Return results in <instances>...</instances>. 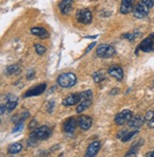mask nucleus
<instances>
[{
  "label": "nucleus",
  "mask_w": 154,
  "mask_h": 157,
  "mask_svg": "<svg viewBox=\"0 0 154 157\" xmlns=\"http://www.w3.org/2000/svg\"><path fill=\"white\" fill-rule=\"evenodd\" d=\"M76 76L72 72L63 73L57 78V83L63 88H70L76 83Z\"/></svg>",
  "instance_id": "f257e3e1"
},
{
  "label": "nucleus",
  "mask_w": 154,
  "mask_h": 157,
  "mask_svg": "<svg viewBox=\"0 0 154 157\" xmlns=\"http://www.w3.org/2000/svg\"><path fill=\"white\" fill-rule=\"evenodd\" d=\"M50 130L49 127L47 126H42V127H39V128H35L34 131L31 133L30 136L31 137H33L37 139V140H45V139L49 138L50 136Z\"/></svg>",
  "instance_id": "f03ea898"
},
{
  "label": "nucleus",
  "mask_w": 154,
  "mask_h": 157,
  "mask_svg": "<svg viewBox=\"0 0 154 157\" xmlns=\"http://www.w3.org/2000/svg\"><path fill=\"white\" fill-rule=\"evenodd\" d=\"M149 10H150V8H148L144 2H142L140 0V2L137 4V6L134 8L133 15H134V17H136V18L143 19V18H145V17H147L148 15Z\"/></svg>",
  "instance_id": "7ed1b4c3"
},
{
  "label": "nucleus",
  "mask_w": 154,
  "mask_h": 157,
  "mask_svg": "<svg viewBox=\"0 0 154 157\" xmlns=\"http://www.w3.org/2000/svg\"><path fill=\"white\" fill-rule=\"evenodd\" d=\"M76 20L78 21L79 23H81V24L89 25L92 21V14H91L90 11L84 9V10H81V11L77 12V13H76Z\"/></svg>",
  "instance_id": "20e7f679"
},
{
  "label": "nucleus",
  "mask_w": 154,
  "mask_h": 157,
  "mask_svg": "<svg viewBox=\"0 0 154 157\" xmlns=\"http://www.w3.org/2000/svg\"><path fill=\"white\" fill-rule=\"evenodd\" d=\"M131 117H132V113L130 110H124L121 113H119V114L116 115L114 120L117 125L122 126L126 123V122L130 120Z\"/></svg>",
  "instance_id": "39448f33"
},
{
  "label": "nucleus",
  "mask_w": 154,
  "mask_h": 157,
  "mask_svg": "<svg viewBox=\"0 0 154 157\" xmlns=\"http://www.w3.org/2000/svg\"><path fill=\"white\" fill-rule=\"evenodd\" d=\"M47 88V84L43 83V84H39L35 87H32L31 89H30L29 91L26 92L23 95V98H29V97H35V96L41 95L43 92H44Z\"/></svg>",
  "instance_id": "423d86ee"
},
{
  "label": "nucleus",
  "mask_w": 154,
  "mask_h": 157,
  "mask_svg": "<svg viewBox=\"0 0 154 157\" xmlns=\"http://www.w3.org/2000/svg\"><path fill=\"white\" fill-rule=\"evenodd\" d=\"M135 0H122L121 6H120V12L122 14H127L134 10Z\"/></svg>",
  "instance_id": "0eeeda50"
},
{
  "label": "nucleus",
  "mask_w": 154,
  "mask_h": 157,
  "mask_svg": "<svg viewBox=\"0 0 154 157\" xmlns=\"http://www.w3.org/2000/svg\"><path fill=\"white\" fill-rule=\"evenodd\" d=\"M108 73L111 77L115 78L118 82L122 81L123 78H124V71H123V69L120 67V66H118V65H112V66H110L108 68Z\"/></svg>",
  "instance_id": "6e6552de"
},
{
  "label": "nucleus",
  "mask_w": 154,
  "mask_h": 157,
  "mask_svg": "<svg viewBox=\"0 0 154 157\" xmlns=\"http://www.w3.org/2000/svg\"><path fill=\"white\" fill-rule=\"evenodd\" d=\"M81 101V96L80 94H72L63 99L62 104L64 106H73L75 104L79 103Z\"/></svg>",
  "instance_id": "1a4fd4ad"
},
{
  "label": "nucleus",
  "mask_w": 154,
  "mask_h": 157,
  "mask_svg": "<svg viewBox=\"0 0 154 157\" xmlns=\"http://www.w3.org/2000/svg\"><path fill=\"white\" fill-rule=\"evenodd\" d=\"M73 0H61L58 5L59 10L63 14H68L72 9Z\"/></svg>",
  "instance_id": "9d476101"
},
{
  "label": "nucleus",
  "mask_w": 154,
  "mask_h": 157,
  "mask_svg": "<svg viewBox=\"0 0 154 157\" xmlns=\"http://www.w3.org/2000/svg\"><path fill=\"white\" fill-rule=\"evenodd\" d=\"M139 48L142 51H144V52H151V51H154V43H153V40L150 37L144 39L141 42V44H140Z\"/></svg>",
  "instance_id": "9b49d317"
},
{
  "label": "nucleus",
  "mask_w": 154,
  "mask_h": 157,
  "mask_svg": "<svg viewBox=\"0 0 154 157\" xmlns=\"http://www.w3.org/2000/svg\"><path fill=\"white\" fill-rule=\"evenodd\" d=\"M145 122V118L141 116H136L131 117L130 120L127 121V125L128 127L133 128V129H140Z\"/></svg>",
  "instance_id": "f8f14e48"
},
{
  "label": "nucleus",
  "mask_w": 154,
  "mask_h": 157,
  "mask_svg": "<svg viewBox=\"0 0 154 157\" xmlns=\"http://www.w3.org/2000/svg\"><path fill=\"white\" fill-rule=\"evenodd\" d=\"M78 125L82 130L87 131L92 125V119L89 116H81L78 118Z\"/></svg>",
  "instance_id": "ddd939ff"
},
{
  "label": "nucleus",
  "mask_w": 154,
  "mask_h": 157,
  "mask_svg": "<svg viewBox=\"0 0 154 157\" xmlns=\"http://www.w3.org/2000/svg\"><path fill=\"white\" fill-rule=\"evenodd\" d=\"M100 150V142L99 141H93L88 147L87 152H86V156L87 157H93L95 156Z\"/></svg>",
  "instance_id": "4468645a"
},
{
  "label": "nucleus",
  "mask_w": 154,
  "mask_h": 157,
  "mask_svg": "<svg viewBox=\"0 0 154 157\" xmlns=\"http://www.w3.org/2000/svg\"><path fill=\"white\" fill-rule=\"evenodd\" d=\"M31 34L35 36H38L39 38L41 39H47L49 38L50 34L49 32L46 30V29L44 28H41V27H34V28H31Z\"/></svg>",
  "instance_id": "2eb2a0df"
},
{
  "label": "nucleus",
  "mask_w": 154,
  "mask_h": 157,
  "mask_svg": "<svg viewBox=\"0 0 154 157\" xmlns=\"http://www.w3.org/2000/svg\"><path fill=\"white\" fill-rule=\"evenodd\" d=\"M77 126V120L74 117H71L68 118L66 122H65V125H64V130L65 132L68 134H72L74 132V130Z\"/></svg>",
  "instance_id": "dca6fc26"
},
{
  "label": "nucleus",
  "mask_w": 154,
  "mask_h": 157,
  "mask_svg": "<svg viewBox=\"0 0 154 157\" xmlns=\"http://www.w3.org/2000/svg\"><path fill=\"white\" fill-rule=\"evenodd\" d=\"M90 105H91V99H89L81 100V103L76 107V113L77 114H80V113H82L83 111L87 110Z\"/></svg>",
  "instance_id": "f3484780"
},
{
  "label": "nucleus",
  "mask_w": 154,
  "mask_h": 157,
  "mask_svg": "<svg viewBox=\"0 0 154 157\" xmlns=\"http://www.w3.org/2000/svg\"><path fill=\"white\" fill-rule=\"evenodd\" d=\"M109 47V45H107V44H102L100 45L97 49H96V54L98 57H101V58H105L106 57V54L108 52V49Z\"/></svg>",
  "instance_id": "a211bd4d"
},
{
  "label": "nucleus",
  "mask_w": 154,
  "mask_h": 157,
  "mask_svg": "<svg viewBox=\"0 0 154 157\" xmlns=\"http://www.w3.org/2000/svg\"><path fill=\"white\" fill-rule=\"evenodd\" d=\"M92 78H93V81L95 83H99L101 82H103L105 80L106 78V73L104 70H99L95 73H93L92 75Z\"/></svg>",
  "instance_id": "6ab92c4d"
},
{
  "label": "nucleus",
  "mask_w": 154,
  "mask_h": 157,
  "mask_svg": "<svg viewBox=\"0 0 154 157\" xmlns=\"http://www.w3.org/2000/svg\"><path fill=\"white\" fill-rule=\"evenodd\" d=\"M22 150V145L20 143H13L12 145H10V147L8 148V152L11 154H16L19 152H21Z\"/></svg>",
  "instance_id": "aec40b11"
},
{
  "label": "nucleus",
  "mask_w": 154,
  "mask_h": 157,
  "mask_svg": "<svg viewBox=\"0 0 154 157\" xmlns=\"http://www.w3.org/2000/svg\"><path fill=\"white\" fill-rule=\"evenodd\" d=\"M21 72L20 66L18 65H9L7 67V73L8 74H18Z\"/></svg>",
  "instance_id": "412c9836"
},
{
  "label": "nucleus",
  "mask_w": 154,
  "mask_h": 157,
  "mask_svg": "<svg viewBox=\"0 0 154 157\" xmlns=\"http://www.w3.org/2000/svg\"><path fill=\"white\" fill-rule=\"evenodd\" d=\"M137 134H138V131H133V132H130V133H127L124 136H123V138L121 139V140L123 141V142H127V141H128V140H130V139L132 138V137H134Z\"/></svg>",
  "instance_id": "4be33fe9"
},
{
  "label": "nucleus",
  "mask_w": 154,
  "mask_h": 157,
  "mask_svg": "<svg viewBox=\"0 0 154 157\" xmlns=\"http://www.w3.org/2000/svg\"><path fill=\"white\" fill-rule=\"evenodd\" d=\"M34 48H35V51L38 55H43L47 50V48L44 46L40 45V44H35V45H34Z\"/></svg>",
  "instance_id": "5701e85b"
},
{
  "label": "nucleus",
  "mask_w": 154,
  "mask_h": 157,
  "mask_svg": "<svg viewBox=\"0 0 154 157\" xmlns=\"http://www.w3.org/2000/svg\"><path fill=\"white\" fill-rule=\"evenodd\" d=\"M81 96V100L83 99H92V91L91 90H87V91H84L82 93H80Z\"/></svg>",
  "instance_id": "b1692460"
},
{
  "label": "nucleus",
  "mask_w": 154,
  "mask_h": 157,
  "mask_svg": "<svg viewBox=\"0 0 154 157\" xmlns=\"http://www.w3.org/2000/svg\"><path fill=\"white\" fill-rule=\"evenodd\" d=\"M6 109L8 112H11L13 109H15V107L17 106V101H11V100H8L7 103L5 104Z\"/></svg>",
  "instance_id": "393cba45"
},
{
  "label": "nucleus",
  "mask_w": 154,
  "mask_h": 157,
  "mask_svg": "<svg viewBox=\"0 0 154 157\" xmlns=\"http://www.w3.org/2000/svg\"><path fill=\"white\" fill-rule=\"evenodd\" d=\"M38 141H39V140H37V139H35V138H33V137H31V136H30V138H29V140H28L27 144H28V146H30V147H35V146L38 145Z\"/></svg>",
  "instance_id": "a878e982"
},
{
  "label": "nucleus",
  "mask_w": 154,
  "mask_h": 157,
  "mask_svg": "<svg viewBox=\"0 0 154 157\" xmlns=\"http://www.w3.org/2000/svg\"><path fill=\"white\" fill-rule=\"evenodd\" d=\"M23 127H24V124H23V121H19L18 123H17L15 126H14V128L13 129V133L14 134V133H17V132H19V131H21L22 129H23Z\"/></svg>",
  "instance_id": "bb28decb"
},
{
  "label": "nucleus",
  "mask_w": 154,
  "mask_h": 157,
  "mask_svg": "<svg viewBox=\"0 0 154 157\" xmlns=\"http://www.w3.org/2000/svg\"><path fill=\"white\" fill-rule=\"evenodd\" d=\"M123 36H124V38L127 39L128 41H130V42L134 41V39H135V35L132 33H127V34H124Z\"/></svg>",
  "instance_id": "cd10ccee"
},
{
  "label": "nucleus",
  "mask_w": 154,
  "mask_h": 157,
  "mask_svg": "<svg viewBox=\"0 0 154 157\" xmlns=\"http://www.w3.org/2000/svg\"><path fill=\"white\" fill-rule=\"evenodd\" d=\"M154 117V113L152 112V111H148L147 114H145V120H148V121H149L150 119H152Z\"/></svg>",
  "instance_id": "c85d7f7f"
},
{
  "label": "nucleus",
  "mask_w": 154,
  "mask_h": 157,
  "mask_svg": "<svg viewBox=\"0 0 154 157\" xmlns=\"http://www.w3.org/2000/svg\"><path fill=\"white\" fill-rule=\"evenodd\" d=\"M142 2H144L145 5H147L148 8H152L154 6V0H141Z\"/></svg>",
  "instance_id": "c756f323"
},
{
  "label": "nucleus",
  "mask_w": 154,
  "mask_h": 157,
  "mask_svg": "<svg viewBox=\"0 0 154 157\" xmlns=\"http://www.w3.org/2000/svg\"><path fill=\"white\" fill-rule=\"evenodd\" d=\"M34 76H35V72H34V70H32V69H31V70H29V72L27 74V78H28V80H31Z\"/></svg>",
  "instance_id": "7c9ffc66"
},
{
  "label": "nucleus",
  "mask_w": 154,
  "mask_h": 157,
  "mask_svg": "<svg viewBox=\"0 0 154 157\" xmlns=\"http://www.w3.org/2000/svg\"><path fill=\"white\" fill-rule=\"evenodd\" d=\"M11 100V101H17L18 100V98L15 97V96H10V97H7V101Z\"/></svg>",
  "instance_id": "2f4dec72"
},
{
  "label": "nucleus",
  "mask_w": 154,
  "mask_h": 157,
  "mask_svg": "<svg viewBox=\"0 0 154 157\" xmlns=\"http://www.w3.org/2000/svg\"><path fill=\"white\" fill-rule=\"evenodd\" d=\"M127 133V131H125V130H124V131H121V132H120V133L118 134L117 137H118V138H120V139H122V138H123V136H124Z\"/></svg>",
  "instance_id": "473e14b6"
},
{
  "label": "nucleus",
  "mask_w": 154,
  "mask_h": 157,
  "mask_svg": "<svg viewBox=\"0 0 154 157\" xmlns=\"http://www.w3.org/2000/svg\"><path fill=\"white\" fill-rule=\"evenodd\" d=\"M148 128H150V129H153V128H154V117H153L152 119H150V120L148 122Z\"/></svg>",
  "instance_id": "72a5a7b5"
},
{
  "label": "nucleus",
  "mask_w": 154,
  "mask_h": 157,
  "mask_svg": "<svg viewBox=\"0 0 154 157\" xmlns=\"http://www.w3.org/2000/svg\"><path fill=\"white\" fill-rule=\"evenodd\" d=\"M34 124H37V122L35 121V119H33V120L31 122V124H30V126H29V127H30V129H32V128H34V127H33V125H34Z\"/></svg>",
  "instance_id": "f704fd0d"
},
{
  "label": "nucleus",
  "mask_w": 154,
  "mask_h": 157,
  "mask_svg": "<svg viewBox=\"0 0 154 157\" xmlns=\"http://www.w3.org/2000/svg\"><path fill=\"white\" fill-rule=\"evenodd\" d=\"M6 110H7V109H6V106L4 105V104H1V115L4 114Z\"/></svg>",
  "instance_id": "c9c22d12"
},
{
  "label": "nucleus",
  "mask_w": 154,
  "mask_h": 157,
  "mask_svg": "<svg viewBox=\"0 0 154 157\" xmlns=\"http://www.w3.org/2000/svg\"><path fill=\"white\" fill-rule=\"evenodd\" d=\"M94 45H95V43H94V42H93V43H91V44H90V46L87 48V51H86V52H89V51H90V50L94 47Z\"/></svg>",
  "instance_id": "e433bc0d"
},
{
  "label": "nucleus",
  "mask_w": 154,
  "mask_h": 157,
  "mask_svg": "<svg viewBox=\"0 0 154 157\" xmlns=\"http://www.w3.org/2000/svg\"><path fill=\"white\" fill-rule=\"evenodd\" d=\"M149 37H150V38L152 39V40H154V33H151L150 35H149Z\"/></svg>",
  "instance_id": "4c0bfd02"
},
{
  "label": "nucleus",
  "mask_w": 154,
  "mask_h": 157,
  "mask_svg": "<svg viewBox=\"0 0 154 157\" xmlns=\"http://www.w3.org/2000/svg\"><path fill=\"white\" fill-rule=\"evenodd\" d=\"M152 156H153V157H154V151H153V152H152Z\"/></svg>",
  "instance_id": "58836bf2"
},
{
  "label": "nucleus",
  "mask_w": 154,
  "mask_h": 157,
  "mask_svg": "<svg viewBox=\"0 0 154 157\" xmlns=\"http://www.w3.org/2000/svg\"><path fill=\"white\" fill-rule=\"evenodd\" d=\"M153 84H154V82H153Z\"/></svg>",
  "instance_id": "ea45409f"
},
{
  "label": "nucleus",
  "mask_w": 154,
  "mask_h": 157,
  "mask_svg": "<svg viewBox=\"0 0 154 157\" xmlns=\"http://www.w3.org/2000/svg\"><path fill=\"white\" fill-rule=\"evenodd\" d=\"M153 113H154V111H153Z\"/></svg>",
  "instance_id": "a19ab883"
}]
</instances>
